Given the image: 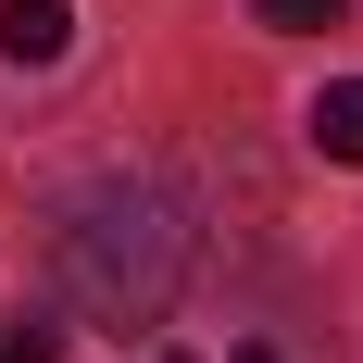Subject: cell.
Here are the masks:
<instances>
[{
	"label": "cell",
	"mask_w": 363,
	"mask_h": 363,
	"mask_svg": "<svg viewBox=\"0 0 363 363\" xmlns=\"http://www.w3.org/2000/svg\"><path fill=\"white\" fill-rule=\"evenodd\" d=\"M251 13H263V26H276V38H313V26H338L351 0H251Z\"/></svg>",
	"instance_id": "277c9868"
},
{
	"label": "cell",
	"mask_w": 363,
	"mask_h": 363,
	"mask_svg": "<svg viewBox=\"0 0 363 363\" xmlns=\"http://www.w3.org/2000/svg\"><path fill=\"white\" fill-rule=\"evenodd\" d=\"M0 363H63V338H50V326H13V338H0Z\"/></svg>",
	"instance_id": "5b68a950"
},
{
	"label": "cell",
	"mask_w": 363,
	"mask_h": 363,
	"mask_svg": "<svg viewBox=\"0 0 363 363\" xmlns=\"http://www.w3.org/2000/svg\"><path fill=\"white\" fill-rule=\"evenodd\" d=\"M63 38H75L63 0H0V63H63Z\"/></svg>",
	"instance_id": "7a4b0ae2"
},
{
	"label": "cell",
	"mask_w": 363,
	"mask_h": 363,
	"mask_svg": "<svg viewBox=\"0 0 363 363\" xmlns=\"http://www.w3.org/2000/svg\"><path fill=\"white\" fill-rule=\"evenodd\" d=\"M301 125H313V150H326V163H363V75L313 88V113H301Z\"/></svg>",
	"instance_id": "3957f363"
},
{
	"label": "cell",
	"mask_w": 363,
	"mask_h": 363,
	"mask_svg": "<svg viewBox=\"0 0 363 363\" xmlns=\"http://www.w3.org/2000/svg\"><path fill=\"white\" fill-rule=\"evenodd\" d=\"M225 363H276V351H263V338H238V351H225Z\"/></svg>",
	"instance_id": "8992f818"
},
{
	"label": "cell",
	"mask_w": 363,
	"mask_h": 363,
	"mask_svg": "<svg viewBox=\"0 0 363 363\" xmlns=\"http://www.w3.org/2000/svg\"><path fill=\"white\" fill-rule=\"evenodd\" d=\"M50 276H63V301L88 313V326L113 338H150L163 313H176L188 289V213L163 201V176H88L63 201V225H50Z\"/></svg>",
	"instance_id": "6da1fadb"
},
{
	"label": "cell",
	"mask_w": 363,
	"mask_h": 363,
	"mask_svg": "<svg viewBox=\"0 0 363 363\" xmlns=\"http://www.w3.org/2000/svg\"><path fill=\"white\" fill-rule=\"evenodd\" d=\"M163 363H188V351H163Z\"/></svg>",
	"instance_id": "52a82bcc"
}]
</instances>
